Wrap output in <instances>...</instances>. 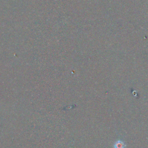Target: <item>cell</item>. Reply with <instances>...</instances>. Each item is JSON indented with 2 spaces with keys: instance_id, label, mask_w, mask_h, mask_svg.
<instances>
[{
  "instance_id": "6da1fadb",
  "label": "cell",
  "mask_w": 148,
  "mask_h": 148,
  "mask_svg": "<svg viewBox=\"0 0 148 148\" xmlns=\"http://www.w3.org/2000/svg\"><path fill=\"white\" fill-rule=\"evenodd\" d=\"M126 145L124 142L119 140L116 141L113 145V148H125Z\"/></svg>"
}]
</instances>
